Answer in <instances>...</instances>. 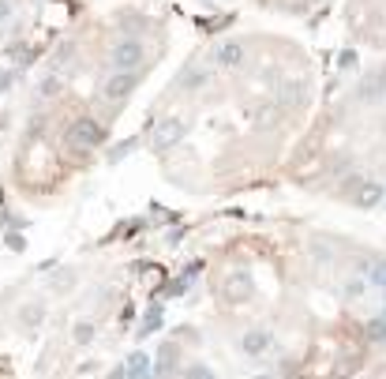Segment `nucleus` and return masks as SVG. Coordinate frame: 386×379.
<instances>
[{
    "label": "nucleus",
    "mask_w": 386,
    "mask_h": 379,
    "mask_svg": "<svg viewBox=\"0 0 386 379\" xmlns=\"http://www.w3.org/2000/svg\"><path fill=\"white\" fill-rule=\"evenodd\" d=\"M241 349L248 353V357H263V353L270 349V334H266L263 326H255V331H248V334L241 338Z\"/></svg>",
    "instance_id": "1a4fd4ad"
},
{
    "label": "nucleus",
    "mask_w": 386,
    "mask_h": 379,
    "mask_svg": "<svg viewBox=\"0 0 386 379\" xmlns=\"http://www.w3.org/2000/svg\"><path fill=\"white\" fill-rule=\"evenodd\" d=\"M345 293H349V297L356 300V297H360V293H364V282H349V285H345Z\"/></svg>",
    "instance_id": "aec40b11"
},
{
    "label": "nucleus",
    "mask_w": 386,
    "mask_h": 379,
    "mask_svg": "<svg viewBox=\"0 0 386 379\" xmlns=\"http://www.w3.org/2000/svg\"><path fill=\"white\" fill-rule=\"evenodd\" d=\"M360 94H364V98H379V94H386V75H371V79L364 83Z\"/></svg>",
    "instance_id": "4468645a"
},
{
    "label": "nucleus",
    "mask_w": 386,
    "mask_h": 379,
    "mask_svg": "<svg viewBox=\"0 0 386 379\" xmlns=\"http://www.w3.org/2000/svg\"><path fill=\"white\" fill-rule=\"evenodd\" d=\"M42 312H45L42 304H34V308H26V312H23V323H38V319H42Z\"/></svg>",
    "instance_id": "dca6fc26"
},
{
    "label": "nucleus",
    "mask_w": 386,
    "mask_h": 379,
    "mask_svg": "<svg viewBox=\"0 0 386 379\" xmlns=\"http://www.w3.org/2000/svg\"><path fill=\"white\" fill-rule=\"evenodd\" d=\"M131 90H136V75L131 72H113L109 79H105V87H101V98L105 101H124Z\"/></svg>",
    "instance_id": "20e7f679"
},
{
    "label": "nucleus",
    "mask_w": 386,
    "mask_h": 379,
    "mask_svg": "<svg viewBox=\"0 0 386 379\" xmlns=\"http://www.w3.org/2000/svg\"><path fill=\"white\" fill-rule=\"evenodd\" d=\"M184 379H214V372L206 368V364H188V368H184Z\"/></svg>",
    "instance_id": "2eb2a0df"
},
{
    "label": "nucleus",
    "mask_w": 386,
    "mask_h": 379,
    "mask_svg": "<svg viewBox=\"0 0 386 379\" xmlns=\"http://www.w3.org/2000/svg\"><path fill=\"white\" fill-rule=\"evenodd\" d=\"M172 368H177V346H165L158 353V364H154V379H169Z\"/></svg>",
    "instance_id": "9d476101"
},
{
    "label": "nucleus",
    "mask_w": 386,
    "mask_h": 379,
    "mask_svg": "<svg viewBox=\"0 0 386 379\" xmlns=\"http://www.w3.org/2000/svg\"><path fill=\"white\" fill-rule=\"evenodd\" d=\"M57 90H60V79H57V75H49V79L42 83V94L49 98V94H57Z\"/></svg>",
    "instance_id": "f3484780"
},
{
    "label": "nucleus",
    "mask_w": 386,
    "mask_h": 379,
    "mask_svg": "<svg viewBox=\"0 0 386 379\" xmlns=\"http://www.w3.org/2000/svg\"><path fill=\"white\" fill-rule=\"evenodd\" d=\"M300 94H304L300 83H289V87H285V101H300Z\"/></svg>",
    "instance_id": "6ab92c4d"
},
{
    "label": "nucleus",
    "mask_w": 386,
    "mask_h": 379,
    "mask_svg": "<svg viewBox=\"0 0 386 379\" xmlns=\"http://www.w3.org/2000/svg\"><path fill=\"white\" fill-rule=\"evenodd\" d=\"M364 338H368V342H375V346H382V342H386V316L368 319V323H364Z\"/></svg>",
    "instance_id": "ddd939ff"
},
{
    "label": "nucleus",
    "mask_w": 386,
    "mask_h": 379,
    "mask_svg": "<svg viewBox=\"0 0 386 379\" xmlns=\"http://www.w3.org/2000/svg\"><path fill=\"white\" fill-rule=\"evenodd\" d=\"M11 11H16V8H11V0H0V23L11 19Z\"/></svg>",
    "instance_id": "412c9836"
},
{
    "label": "nucleus",
    "mask_w": 386,
    "mask_h": 379,
    "mask_svg": "<svg viewBox=\"0 0 386 379\" xmlns=\"http://www.w3.org/2000/svg\"><path fill=\"white\" fill-rule=\"evenodd\" d=\"M360 274H364L371 285L386 290V259H375V263H360Z\"/></svg>",
    "instance_id": "9b49d317"
},
{
    "label": "nucleus",
    "mask_w": 386,
    "mask_h": 379,
    "mask_svg": "<svg viewBox=\"0 0 386 379\" xmlns=\"http://www.w3.org/2000/svg\"><path fill=\"white\" fill-rule=\"evenodd\" d=\"M143 57H146V49H143V42H136V38H124V42H116L109 49L113 72H136L143 64Z\"/></svg>",
    "instance_id": "7ed1b4c3"
},
{
    "label": "nucleus",
    "mask_w": 386,
    "mask_h": 379,
    "mask_svg": "<svg viewBox=\"0 0 386 379\" xmlns=\"http://www.w3.org/2000/svg\"><path fill=\"white\" fill-rule=\"evenodd\" d=\"M382 199H386V188L379 185V180H360V185H356V192H353V203L364 207V211L379 207Z\"/></svg>",
    "instance_id": "423d86ee"
},
{
    "label": "nucleus",
    "mask_w": 386,
    "mask_h": 379,
    "mask_svg": "<svg viewBox=\"0 0 386 379\" xmlns=\"http://www.w3.org/2000/svg\"><path fill=\"white\" fill-rule=\"evenodd\" d=\"M180 139H184V121L180 116H158V121L150 124V132H146V143H150L154 150H169V147H177Z\"/></svg>",
    "instance_id": "f03ea898"
},
{
    "label": "nucleus",
    "mask_w": 386,
    "mask_h": 379,
    "mask_svg": "<svg viewBox=\"0 0 386 379\" xmlns=\"http://www.w3.org/2000/svg\"><path fill=\"white\" fill-rule=\"evenodd\" d=\"M11 79H16L11 72H0V90H8V83H11Z\"/></svg>",
    "instance_id": "4be33fe9"
},
{
    "label": "nucleus",
    "mask_w": 386,
    "mask_h": 379,
    "mask_svg": "<svg viewBox=\"0 0 386 379\" xmlns=\"http://www.w3.org/2000/svg\"><path fill=\"white\" fill-rule=\"evenodd\" d=\"M158 323H162V316H158V312H150V316H146V323H143V334L158 331Z\"/></svg>",
    "instance_id": "a211bd4d"
},
{
    "label": "nucleus",
    "mask_w": 386,
    "mask_h": 379,
    "mask_svg": "<svg viewBox=\"0 0 386 379\" xmlns=\"http://www.w3.org/2000/svg\"><path fill=\"white\" fill-rule=\"evenodd\" d=\"M101 139H105V128L94 116H79V121H72L68 132H64V143H68L72 150H90V147H98Z\"/></svg>",
    "instance_id": "f257e3e1"
},
{
    "label": "nucleus",
    "mask_w": 386,
    "mask_h": 379,
    "mask_svg": "<svg viewBox=\"0 0 386 379\" xmlns=\"http://www.w3.org/2000/svg\"><path fill=\"white\" fill-rule=\"evenodd\" d=\"M210 57H214V68H241V64H244V42H236V38L218 42Z\"/></svg>",
    "instance_id": "39448f33"
},
{
    "label": "nucleus",
    "mask_w": 386,
    "mask_h": 379,
    "mask_svg": "<svg viewBox=\"0 0 386 379\" xmlns=\"http://www.w3.org/2000/svg\"><path fill=\"white\" fill-rule=\"evenodd\" d=\"M124 379H154V364H150V353H143V349H136L131 357L124 361Z\"/></svg>",
    "instance_id": "0eeeda50"
},
{
    "label": "nucleus",
    "mask_w": 386,
    "mask_h": 379,
    "mask_svg": "<svg viewBox=\"0 0 386 379\" xmlns=\"http://www.w3.org/2000/svg\"><path fill=\"white\" fill-rule=\"evenodd\" d=\"M0 226H4V218H0Z\"/></svg>",
    "instance_id": "5701e85b"
},
{
    "label": "nucleus",
    "mask_w": 386,
    "mask_h": 379,
    "mask_svg": "<svg viewBox=\"0 0 386 379\" xmlns=\"http://www.w3.org/2000/svg\"><path fill=\"white\" fill-rule=\"evenodd\" d=\"M206 83H210V68H188L180 75V87H188V90H199Z\"/></svg>",
    "instance_id": "f8f14e48"
},
{
    "label": "nucleus",
    "mask_w": 386,
    "mask_h": 379,
    "mask_svg": "<svg viewBox=\"0 0 386 379\" xmlns=\"http://www.w3.org/2000/svg\"><path fill=\"white\" fill-rule=\"evenodd\" d=\"M221 293L229 297L233 304H241V300H248V293H251V282H248V274H244V270H233L229 278H225Z\"/></svg>",
    "instance_id": "6e6552de"
}]
</instances>
